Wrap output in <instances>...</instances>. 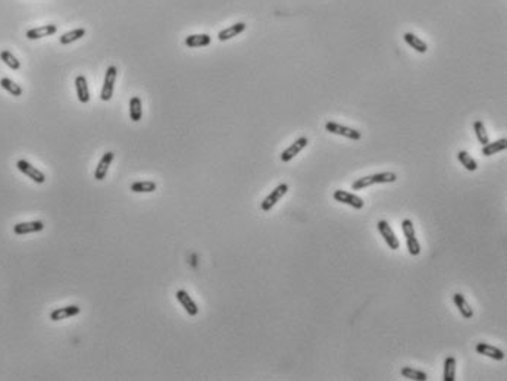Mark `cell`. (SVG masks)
Instances as JSON below:
<instances>
[{"label": "cell", "instance_id": "6da1fadb", "mask_svg": "<svg viewBox=\"0 0 507 381\" xmlns=\"http://www.w3.org/2000/svg\"><path fill=\"white\" fill-rule=\"evenodd\" d=\"M396 180H397V174L391 173V171L372 174V175H366V177L357 178L356 181H353L352 190H365L375 184H389V183H394Z\"/></svg>", "mask_w": 507, "mask_h": 381}, {"label": "cell", "instance_id": "7a4b0ae2", "mask_svg": "<svg viewBox=\"0 0 507 381\" xmlns=\"http://www.w3.org/2000/svg\"><path fill=\"white\" fill-rule=\"evenodd\" d=\"M117 75H118V70L117 67H109L106 74H104V81L101 86L100 91V99L103 102H109L114 96V88H115V81H117Z\"/></svg>", "mask_w": 507, "mask_h": 381}, {"label": "cell", "instance_id": "3957f363", "mask_svg": "<svg viewBox=\"0 0 507 381\" xmlns=\"http://www.w3.org/2000/svg\"><path fill=\"white\" fill-rule=\"evenodd\" d=\"M325 130L331 134H337V136H343L346 139L350 140H360L362 139V133L357 131L355 128H350L347 125H341L338 122L328 121L325 124Z\"/></svg>", "mask_w": 507, "mask_h": 381}, {"label": "cell", "instance_id": "277c9868", "mask_svg": "<svg viewBox=\"0 0 507 381\" xmlns=\"http://www.w3.org/2000/svg\"><path fill=\"white\" fill-rule=\"evenodd\" d=\"M334 200L335 202H340L343 205H347V206H352L353 209H363L365 206V202L360 196H357L355 193L347 190H335L334 194H332Z\"/></svg>", "mask_w": 507, "mask_h": 381}, {"label": "cell", "instance_id": "5b68a950", "mask_svg": "<svg viewBox=\"0 0 507 381\" xmlns=\"http://www.w3.org/2000/svg\"><path fill=\"white\" fill-rule=\"evenodd\" d=\"M287 191H288V184H286V183H283V184H279V186H276L273 190L270 191L269 194L263 199V202L260 203V209L263 210V212H269L270 209L273 208L286 194H287Z\"/></svg>", "mask_w": 507, "mask_h": 381}, {"label": "cell", "instance_id": "8992f818", "mask_svg": "<svg viewBox=\"0 0 507 381\" xmlns=\"http://www.w3.org/2000/svg\"><path fill=\"white\" fill-rule=\"evenodd\" d=\"M376 227H378V231H379L381 237L384 239L385 244L388 246V249H391V250H397V249L400 247V242H399V239H397L394 230H392L391 226L388 224V221L381 220V221H378Z\"/></svg>", "mask_w": 507, "mask_h": 381}, {"label": "cell", "instance_id": "52a82bcc", "mask_svg": "<svg viewBox=\"0 0 507 381\" xmlns=\"http://www.w3.org/2000/svg\"><path fill=\"white\" fill-rule=\"evenodd\" d=\"M17 168L21 171V173L24 174V175H27L28 178H31L34 183H37V184H43V183L46 181V175L41 173L40 170H37L35 167H33V165H31L28 160H25V159H19V160H18Z\"/></svg>", "mask_w": 507, "mask_h": 381}, {"label": "cell", "instance_id": "ba28073f", "mask_svg": "<svg viewBox=\"0 0 507 381\" xmlns=\"http://www.w3.org/2000/svg\"><path fill=\"white\" fill-rule=\"evenodd\" d=\"M307 144H309L307 137H299V139L296 140L294 143H291L287 149L281 153V160L283 162H290L291 159H294L296 156L299 155Z\"/></svg>", "mask_w": 507, "mask_h": 381}, {"label": "cell", "instance_id": "9c48e42d", "mask_svg": "<svg viewBox=\"0 0 507 381\" xmlns=\"http://www.w3.org/2000/svg\"><path fill=\"white\" fill-rule=\"evenodd\" d=\"M475 350H476V353L484 355V356L491 358V359H494V361H503L504 356H506L504 352H503L501 349L492 346L490 343H478L476 347H475Z\"/></svg>", "mask_w": 507, "mask_h": 381}, {"label": "cell", "instance_id": "30bf717a", "mask_svg": "<svg viewBox=\"0 0 507 381\" xmlns=\"http://www.w3.org/2000/svg\"><path fill=\"white\" fill-rule=\"evenodd\" d=\"M177 300L181 303V306L186 309V312L190 315V316H196L199 313V306L197 303L193 300V297L187 293L186 290H178L177 292Z\"/></svg>", "mask_w": 507, "mask_h": 381}, {"label": "cell", "instance_id": "8fae6325", "mask_svg": "<svg viewBox=\"0 0 507 381\" xmlns=\"http://www.w3.org/2000/svg\"><path fill=\"white\" fill-rule=\"evenodd\" d=\"M114 159H115V153L114 152H106L104 155L101 156V159L99 160L97 167H96V171H94V178L97 181H101L106 177V174L109 171V167L114 162Z\"/></svg>", "mask_w": 507, "mask_h": 381}, {"label": "cell", "instance_id": "7c38bea8", "mask_svg": "<svg viewBox=\"0 0 507 381\" xmlns=\"http://www.w3.org/2000/svg\"><path fill=\"white\" fill-rule=\"evenodd\" d=\"M44 228L43 221H30V223H19L14 226V233L17 236H25L31 233H38Z\"/></svg>", "mask_w": 507, "mask_h": 381}, {"label": "cell", "instance_id": "4fadbf2b", "mask_svg": "<svg viewBox=\"0 0 507 381\" xmlns=\"http://www.w3.org/2000/svg\"><path fill=\"white\" fill-rule=\"evenodd\" d=\"M81 312V308L77 305H69V306H64V308H58L54 311L50 312V319L51 321H62L67 319L71 316H75Z\"/></svg>", "mask_w": 507, "mask_h": 381}, {"label": "cell", "instance_id": "5bb4252c", "mask_svg": "<svg viewBox=\"0 0 507 381\" xmlns=\"http://www.w3.org/2000/svg\"><path fill=\"white\" fill-rule=\"evenodd\" d=\"M58 27L54 24H47V25H41V27H35L27 31V38L30 40H38L43 37H49V35L56 34Z\"/></svg>", "mask_w": 507, "mask_h": 381}, {"label": "cell", "instance_id": "9a60e30c", "mask_svg": "<svg viewBox=\"0 0 507 381\" xmlns=\"http://www.w3.org/2000/svg\"><path fill=\"white\" fill-rule=\"evenodd\" d=\"M453 302L456 305V308L460 312V315L465 318V319H471L473 316V309L471 306V303L466 300V297L462 295V293H455L453 295Z\"/></svg>", "mask_w": 507, "mask_h": 381}, {"label": "cell", "instance_id": "2e32d148", "mask_svg": "<svg viewBox=\"0 0 507 381\" xmlns=\"http://www.w3.org/2000/svg\"><path fill=\"white\" fill-rule=\"evenodd\" d=\"M75 90H77L78 100L81 103H88L90 102V88H88L87 78H85L84 75H78L75 78Z\"/></svg>", "mask_w": 507, "mask_h": 381}, {"label": "cell", "instance_id": "e0dca14e", "mask_svg": "<svg viewBox=\"0 0 507 381\" xmlns=\"http://www.w3.org/2000/svg\"><path fill=\"white\" fill-rule=\"evenodd\" d=\"M247 25L244 22H237L234 25L228 27V28H223L222 31H219L218 34V40L219 41H227V40H231L233 37H237L238 34H241L243 31H246Z\"/></svg>", "mask_w": 507, "mask_h": 381}, {"label": "cell", "instance_id": "ac0fdd59", "mask_svg": "<svg viewBox=\"0 0 507 381\" xmlns=\"http://www.w3.org/2000/svg\"><path fill=\"white\" fill-rule=\"evenodd\" d=\"M403 38H405V41L415 50V52H418V53H426L428 52V44L423 41L422 38L421 37H418L416 34H413V33H405V35H403Z\"/></svg>", "mask_w": 507, "mask_h": 381}, {"label": "cell", "instance_id": "d6986e66", "mask_svg": "<svg viewBox=\"0 0 507 381\" xmlns=\"http://www.w3.org/2000/svg\"><path fill=\"white\" fill-rule=\"evenodd\" d=\"M187 47H206L212 43V37L209 34H191L186 37Z\"/></svg>", "mask_w": 507, "mask_h": 381}, {"label": "cell", "instance_id": "ffe728a7", "mask_svg": "<svg viewBox=\"0 0 507 381\" xmlns=\"http://www.w3.org/2000/svg\"><path fill=\"white\" fill-rule=\"evenodd\" d=\"M507 147V140L500 139L495 141H488L487 144L482 146V155L484 156H492L495 153H500L503 150H506Z\"/></svg>", "mask_w": 507, "mask_h": 381}, {"label": "cell", "instance_id": "44dd1931", "mask_svg": "<svg viewBox=\"0 0 507 381\" xmlns=\"http://www.w3.org/2000/svg\"><path fill=\"white\" fill-rule=\"evenodd\" d=\"M456 369L457 362L455 356H448L444 361V374H442V380L444 381H455L456 380Z\"/></svg>", "mask_w": 507, "mask_h": 381}, {"label": "cell", "instance_id": "7402d4cb", "mask_svg": "<svg viewBox=\"0 0 507 381\" xmlns=\"http://www.w3.org/2000/svg\"><path fill=\"white\" fill-rule=\"evenodd\" d=\"M457 160L462 164V167H463L466 171L473 173V171L478 170V164H476V160H475L472 156L469 155L466 150H460V152H457Z\"/></svg>", "mask_w": 507, "mask_h": 381}, {"label": "cell", "instance_id": "603a6c76", "mask_svg": "<svg viewBox=\"0 0 507 381\" xmlns=\"http://www.w3.org/2000/svg\"><path fill=\"white\" fill-rule=\"evenodd\" d=\"M143 117V104H141V99L140 97H131L130 99V118L131 121L138 122L141 121Z\"/></svg>", "mask_w": 507, "mask_h": 381}, {"label": "cell", "instance_id": "cb8c5ba5", "mask_svg": "<svg viewBox=\"0 0 507 381\" xmlns=\"http://www.w3.org/2000/svg\"><path fill=\"white\" fill-rule=\"evenodd\" d=\"M400 374L407 378V380H416V381H426L428 380V375L426 372H423L421 369H416V368H412V366H403Z\"/></svg>", "mask_w": 507, "mask_h": 381}, {"label": "cell", "instance_id": "d4e9b609", "mask_svg": "<svg viewBox=\"0 0 507 381\" xmlns=\"http://www.w3.org/2000/svg\"><path fill=\"white\" fill-rule=\"evenodd\" d=\"M85 33H87L85 28H75V30H71V31L61 35L59 41H61V44H71V43L80 40L81 37H84Z\"/></svg>", "mask_w": 507, "mask_h": 381}, {"label": "cell", "instance_id": "484cf974", "mask_svg": "<svg viewBox=\"0 0 507 381\" xmlns=\"http://www.w3.org/2000/svg\"><path fill=\"white\" fill-rule=\"evenodd\" d=\"M473 130H475V136H476V139H478V141H479L482 146L487 144V143L490 141L488 133H487V130H485V125H484V122L481 121V120H476V121L473 122Z\"/></svg>", "mask_w": 507, "mask_h": 381}, {"label": "cell", "instance_id": "4316f807", "mask_svg": "<svg viewBox=\"0 0 507 381\" xmlns=\"http://www.w3.org/2000/svg\"><path fill=\"white\" fill-rule=\"evenodd\" d=\"M157 189V184L154 181H137L131 184V191L134 193H153Z\"/></svg>", "mask_w": 507, "mask_h": 381}, {"label": "cell", "instance_id": "83f0119b", "mask_svg": "<svg viewBox=\"0 0 507 381\" xmlns=\"http://www.w3.org/2000/svg\"><path fill=\"white\" fill-rule=\"evenodd\" d=\"M0 86H2V88H5L8 93H11L12 96H15V97H19L21 94H22V88H21V86L19 84H17L15 81H12L11 78H2L0 80Z\"/></svg>", "mask_w": 507, "mask_h": 381}, {"label": "cell", "instance_id": "f1b7e54d", "mask_svg": "<svg viewBox=\"0 0 507 381\" xmlns=\"http://www.w3.org/2000/svg\"><path fill=\"white\" fill-rule=\"evenodd\" d=\"M0 59H2L3 64H6L11 70L18 71L21 68V62L15 58V55L12 52H9V50H2V52H0Z\"/></svg>", "mask_w": 507, "mask_h": 381}]
</instances>
